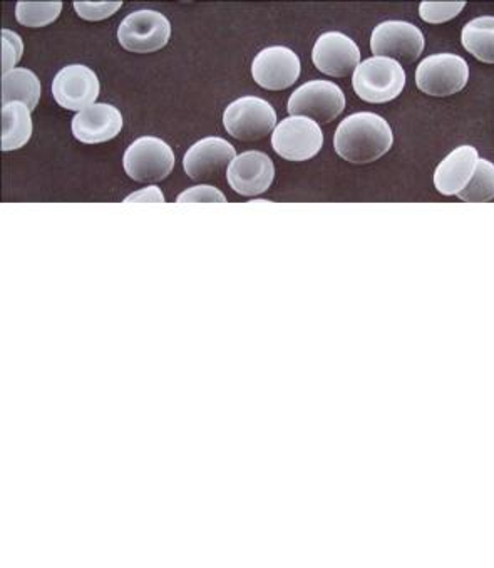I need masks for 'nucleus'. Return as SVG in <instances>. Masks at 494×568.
Listing matches in <instances>:
<instances>
[{
	"instance_id": "4",
	"label": "nucleus",
	"mask_w": 494,
	"mask_h": 568,
	"mask_svg": "<svg viewBox=\"0 0 494 568\" xmlns=\"http://www.w3.org/2000/svg\"><path fill=\"white\" fill-rule=\"evenodd\" d=\"M123 165L127 176L134 182L153 185L173 172L175 154L169 144L159 138L143 136L127 148Z\"/></svg>"
},
{
	"instance_id": "25",
	"label": "nucleus",
	"mask_w": 494,
	"mask_h": 568,
	"mask_svg": "<svg viewBox=\"0 0 494 568\" xmlns=\"http://www.w3.org/2000/svg\"><path fill=\"white\" fill-rule=\"evenodd\" d=\"M178 203H225L227 196L215 189V186L199 185L195 189L186 190L176 199Z\"/></svg>"
},
{
	"instance_id": "9",
	"label": "nucleus",
	"mask_w": 494,
	"mask_h": 568,
	"mask_svg": "<svg viewBox=\"0 0 494 568\" xmlns=\"http://www.w3.org/2000/svg\"><path fill=\"white\" fill-rule=\"evenodd\" d=\"M371 51L375 58L412 64L424 51V36L409 22H382L372 31Z\"/></svg>"
},
{
	"instance_id": "18",
	"label": "nucleus",
	"mask_w": 494,
	"mask_h": 568,
	"mask_svg": "<svg viewBox=\"0 0 494 568\" xmlns=\"http://www.w3.org/2000/svg\"><path fill=\"white\" fill-rule=\"evenodd\" d=\"M31 136V110L22 103L6 104L2 108V151L19 150Z\"/></svg>"
},
{
	"instance_id": "8",
	"label": "nucleus",
	"mask_w": 494,
	"mask_h": 568,
	"mask_svg": "<svg viewBox=\"0 0 494 568\" xmlns=\"http://www.w3.org/2000/svg\"><path fill=\"white\" fill-rule=\"evenodd\" d=\"M323 133L316 121L309 118L292 116L275 128L271 146L284 160H312L322 150Z\"/></svg>"
},
{
	"instance_id": "3",
	"label": "nucleus",
	"mask_w": 494,
	"mask_h": 568,
	"mask_svg": "<svg viewBox=\"0 0 494 568\" xmlns=\"http://www.w3.org/2000/svg\"><path fill=\"white\" fill-rule=\"evenodd\" d=\"M470 79V68L456 54H433L424 59L415 71V84L428 97L446 98L464 90Z\"/></svg>"
},
{
	"instance_id": "12",
	"label": "nucleus",
	"mask_w": 494,
	"mask_h": 568,
	"mask_svg": "<svg viewBox=\"0 0 494 568\" xmlns=\"http://www.w3.org/2000/svg\"><path fill=\"white\" fill-rule=\"evenodd\" d=\"M312 61L323 74L347 78L361 65V51L352 39L342 32H326L313 45Z\"/></svg>"
},
{
	"instance_id": "22",
	"label": "nucleus",
	"mask_w": 494,
	"mask_h": 568,
	"mask_svg": "<svg viewBox=\"0 0 494 568\" xmlns=\"http://www.w3.org/2000/svg\"><path fill=\"white\" fill-rule=\"evenodd\" d=\"M464 6H466L464 0H457V2H431V0H424L419 6V16H421L422 21L430 22V24H443V22L451 21V19L460 16Z\"/></svg>"
},
{
	"instance_id": "24",
	"label": "nucleus",
	"mask_w": 494,
	"mask_h": 568,
	"mask_svg": "<svg viewBox=\"0 0 494 568\" xmlns=\"http://www.w3.org/2000/svg\"><path fill=\"white\" fill-rule=\"evenodd\" d=\"M22 52H24L22 39L16 32L4 29L2 31V69H4V74L14 71V65L22 59Z\"/></svg>"
},
{
	"instance_id": "2",
	"label": "nucleus",
	"mask_w": 494,
	"mask_h": 568,
	"mask_svg": "<svg viewBox=\"0 0 494 568\" xmlns=\"http://www.w3.org/2000/svg\"><path fill=\"white\" fill-rule=\"evenodd\" d=\"M352 87L366 103H389L404 91L405 71L394 59L371 58L356 69Z\"/></svg>"
},
{
	"instance_id": "5",
	"label": "nucleus",
	"mask_w": 494,
	"mask_h": 568,
	"mask_svg": "<svg viewBox=\"0 0 494 568\" xmlns=\"http://www.w3.org/2000/svg\"><path fill=\"white\" fill-rule=\"evenodd\" d=\"M224 124L230 136L240 141H257L275 131L277 113L261 98H240L225 110Z\"/></svg>"
},
{
	"instance_id": "26",
	"label": "nucleus",
	"mask_w": 494,
	"mask_h": 568,
	"mask_svg": "<svg viewBox=\"0 0 494 568\" xmlns=\"http://www.w3.org/2000/svg\"><path fill=\"white\" fill-rule=\"evenodd\" d=\"M124 202H127V203H131V202L163 203V202H165V199H163L162 190H159L158 186H150V189L141 190V192H137V193H134V195L127 196V199L124 200Z\"/></svg>"
},
{
	"instance_id": "7",
	"label": "nucleus",
	"mask_w": 494,
	"mask_h": 568,
	"mask_svg": "<svg viewBox=\"0 0 494 568\" xmlns=\"http://www.w3.org/2000/svg\"><path fill=\"white\" fill-rule=\"evenodd\" d=\"M346 110V97L337 84L330 81H310L294 91L289 100L292 116L309 118L316 123H330Z\"/></svg>"
},
{
	"instance_id": "10",
	"label": "nucleus",
	"mask_w": 494,
	"mask_h": 568,
	"mask_svg": "<svg viewBox=\"0 0 494 568\" xmlns=\"http://www.w3.org/2000/svg\"><path fill=\"white\" fill-rule=\"evenodd\" d=\"M101 84L94 71L74 64L61 69L52 81V97L59 106L69 111H84L100 98Z\"/></svg>"
},
{
	"instance_id": "23",
	"label": "nucleus",
	"mask_w": 494,
	"mask_h": 568,
	"mask_svg": "<svg viewBox=\"0 0 494 568\" xmlns=\"http://www.w3.org/2000/svg\"><path fill=\"white\" fill-rule=\"evenodd\" d=\"M121 6H123L121 0H116V2H83V0H76L74 11L84 21H104V19L116 14Z\"/></svg>"
},
{
	"instance_id": "17",
	"label": "nucleus",
	"mask_w": 494,
	"mask_h": 568,
	"mask_svg": "<svg viewBox=\"0 0 494 568\" xmlns=\"http://www.w3.org/2000/svg\"><path fill=\"white\" fill-rule=\"evenodd\" d=\"M41 100V81L34 72L18 68L2 79V101L6 104L22 103L34 110Z\"/></svg>"
},
{
	"instance_id": "16",
	"label": "nucleus",
	"mask_w": 494,
	"mask_h": 568,
	"mask_svg": "<svg viewBox=\"0 0 494 568\" xmlns=\"http://www.w3.org/2000/svg\"><path fill=\"white\" fill-rule=\"evenodd\" d=\"M477 156L476 148L460 146L451 151L434 173V186L441 195H460L464 192L474 172H476Z\"/></svg>"
},
{
	"instance_id": "20",
	"label": "nucleus",
	"mask_w": 494,
	"mask_h": 568,
	"mask_svg": "<svg viewBox=\"0 0 494 568\" xmlns=\"http://www.w3.org/2000/svg\"><path fill=\"white\" fill-rule=\"evenodd\" d=\"M62 11L61 0L52 2H25L16 6V19L25 28H45L59 18Z\"/></svg>"
},
{
	"instance_id": "11",
	"label": "nucleus",
	"mask_w": 494,
	"mask_h": 568,
	"mask_svg": "<svg viewBox=\"0 0 494 568\" xmlns=\"http://www.w3.org/2000/svg\"><path fill=\"white\" fill-rule=\"evenodd\" d=\"M300 71L299 55L284 45L264 49L251 64L255 83L268 91L294 87L300 78Z\"/></svg>"
},
{
	"instance_id": "15",
	"label": "nucleus",
	"mask_w": 494,
	"mask_h": 568,
	"mask_svg": "<svg viewBox=\"0 0 494 568\" xmlns=\"http://www.w3.org/2000/svg\"><path fill=\"white\" fill-rule=\"evenodd\" d=\"M71 128L74 138L81 143H106L123 130V116L111 104H93L74 116Z\"/></svg>"
},
{
	"instance_id": "14",
	"label": "nucleus",
	"mask_w": 494,
	"mask_h": 568,
	"mask_svg": "<svg viewBox=\"0 0 494 568\" xmlns=\"http://www.w3.org/2000/svg\"><path fill=\"white\" fill-rule=\"evenodd\" d=\"M275 179L274 161L260 151H247L231 161L227 170L228 185L238 195L258 196L270 189Z\"/></svg>"
},
{
	"instance_id": "21",
	"label": "nucleus",
	"mask_w": 494,
	"mask_h": 568,
	"mask_svg": "<svg viewBox=\"0 0 494 568\" xmlns=\"http://www.w3.org/2000/svg\"><path fill=\"white\" fill-rule=\"evenodd\" d=\"M457 199L467 203H484L494 199V165L491 161H477L473 180Z\"/></svg>"
},
{
	"instance_id": "13",
	"label": "nucleus",
	"mask_w": 494,
	"mask_h": 568,
	"mask_svg": "<svg viewBox=\"0 0 494 568\" xmlns=\"http://www.w3.org/2000/svg\"><path fill=\"white\" fill-rule=\"evenodd\" d=\"M237 158V150L224 138H205L186 151L183 166L193 180H217Z\"/></svg>"
},
{
	"instance_id": "6",
	"label": "nucleus",
	"mask_w": 494,
	"mask_h": 568,
	"mask_svg": "<svg viewBox=\"0 0 494 568\" xmlns=\"http://www.w3.org/2000/svg\"><path fill=\"white\" fill-rule=\"evenodd\" d=\"M172 24L156 11H136L117 29V41L126 51L137 54L159 51L168 44Z\"/></svg>"
},
{
	"instance_id": "1",
	"label": "nucleus",
	"mask_w": 494,
	"mask_h": 568,
	"mask_svg": "<svg viewBox=\"0 0 494 568\" xmlns=\"http://www.w3.org/2000/svg\"><path fill=\"white\" fill-rule=\"evenodd\" d=\"M394 143V134L384 118L358 113L346 118L337 128L333 146L342 160L352 165H369L384 156Z\"/></svg>"
},
{
	"instance_id": "19",
	"label": "nucleus",
	"mask_w": 494,
	"mask_h": 568,
	"mask_svg": "<svg viewBox=\"0 0 494 568\" xmlns=\"http://www.w3.org/2000/svg\"><path fill=\"white\" fill-rule=\"evenodd\" d=\"M461 41H463L464 49L477 61L494 64V18L484 16V18L467 22L464 26Z\"/></svg>"
}]
</instances>
